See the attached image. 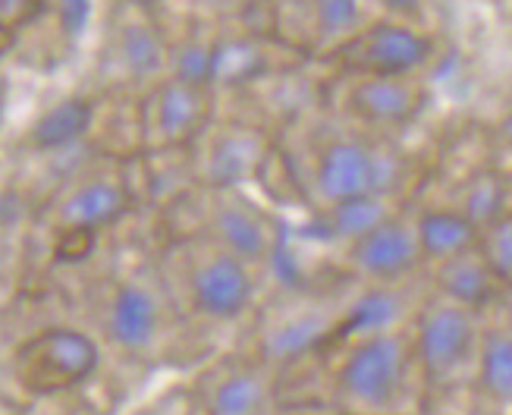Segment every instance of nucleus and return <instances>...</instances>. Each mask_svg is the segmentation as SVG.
Segmentation results:
<instances>
[{
    "mask_svg": "<svg viewBox=\"0 0 512 415\" xmlns=\"http://www.w3.org/2000/svg\"><path fill=\"white\" fill-rule=\"evenodd\" d=\"M409 337L425 384L459 387L478 378L484 312L431 296L418 305Z\"/></svg>",
    "mask_w": 512,
    "mask_h": 415,
    "instance_id": "6e6552de",
    "label": "nucleus"
},
{
    "mask_svg": "<svg viewBox=\"0 0 512 415\" xmlns=\"http://www.w3.org/2000/svg\"><path fill=\"white\" fill-rule=\"evenodd\" d=\"M406 312V299L396 290V283H368V287L343 305L337 340H359L368 334L399 331V321Z\"/></svg>",
    "mask_w": 512,
    "mask_h": 415,
    "instance_id": "a211bd4d",
    "label": "nucleus"
},
{
    "mask_svg": "<svg viewBox=\"0 0 512 415\" xmlns=\"http://www.w3.org/2000/svg\"><path fill=\"white\" fill-rule=\"evenodd\" d=\"M337 76L340 117L371 133L384 136L387 129L415 123L428 104V85L421 76Z\"/></svg>",
    "mask_w": 512,
    "mask_h": 415,
    "instance_id": "2eb2a0df",
    "label": "nucleus"
},
{
    "mask_svg": "<svg viewBox=\"0 0 512 415\" xmlns=\"http://www.w3.org/2000/svg\"><path fill=\"white\" fill-rule=\"evenodd\" d=\"M277 148L274 129L264 123L224 111L220 107L217 117L205 126L183 155L192 186H227V189H246L255 177L271 167Z\"/></svg>",
    "mask_w": 512,
    "mask_h": 415,
    "instance_id": "0eeeda50",
    "label": "nucleus"
},
{
    "mask_svg": "<svg viewBox=\"0 0 512 415\" xmlns=\"http://www.w3.org/2000/svg\"><path fill=\"white\" fill-rule=\"evenodd\" d=\"M280 371L249 349L227 353L198 371L195 415H274Z\"/></svg>",
    "mask_w": 512,
    "mask_h": 415,
    "instance_id": "ddd939ff",
    "label": "nucleus"
},
{
    "mask_svg": "<svg viewBox=\"0 0 512 415\" xmlns=\"http://www.w3.org/2000/svg\"><path fill=\"white\" fill-rule=\"evenodd\" d=\"M0 107H4V85H0Z\"/></svg>",
    "mask_w": 512,
    "mask_h": 415,
    "instance_id": "c756f323",
    "label": "nucleus"
},
{
    "mask_svg": "<svg viewBox=\"0 0 512 415\" xmlns=\"http://www.w3.org/2000/svg\"><path fill=\"white\" fill-rule=\"evenodd\" d=\"M340 315L343 309H327V305L308 296L277 299L252 324L255 334L246 349L258 359H264L271 368L283 371L286 365L318 353L321 346L337 340Z\"/></svg>",
    "mask_w": 512,
    "mask_h": 415,
    "instance_id": "f8f14e48",
    "label": "nucleus"
},
{
    "mask_svg": "<svg viewBox=\"0 0 512 415\" xmlns=\"http://www.w3.org/2000/svg\"><path fill=\"white\" fill-rule=\"evenodd\" d=\"M453 208L462 211L478 227H484L487 221H494V217H500L506 211V183H503V177L494 170L475 173V177H469V180H465V186L459 189V199H456Z\"/></svg>",
    "mask_w": 512,
    "mask_h": 415,
    "instance_id": "5701e85b",
    "label": "nucleus"
},
{
    "mask_svg": "<svg viewBox=\"0 0 512 415\" xmlns=\"http://www.w3.org/2000/svg\"><path fill=\"white\" fill-rule=\"evenodd\" d=\"M101 337L117 349L120 356L136 362H161L173 353L192 324L173 309L164 283L151 271L145 274H120L104 287L98 302Z\"/></svg>",
    "mask_w": 512,
    "mask_h": 415,
    "instance_id": "7ed1b4c3",
    "label": "nucleus"
},
{
    "mask_svg": "<svg viewBox=\"0 0 512 415\" xmlns=\"http://www.w3.org/2000/svg\"><path fill=\"white\" fill-rule=\"evenodd\" d=\"M267 4H271V0H267ZM283 4H305V0H283Z\"/></svg>",
    "mask_w": 512,
    "mask_h": 415,
    "instance_id": "c85d7f7f",
    "label": "nucleus"
},
{
    "mask_svg": "<svg viewBox=\"0 0 512 415\" xmlns=\"http://www.w3.org/2000/svg\"><path fill=\"white\" fill-rule=\"evenodd\" d=\"M425 258H421L415 217H406L403 211L390 214L365 236L346 243V268L359 277L365 287L368 283H399L412 277Z\"/></svg>",
    "mask_w": 512,
    "mask_h": 415,
    "instance_id": "dca6fc26",
    "label": "nucleus"
},
{
    "mask_svg": "<svg viewBox=\"0 0 512 415\" xmlns=\"http://www.w3.org/2000/svg\"><path fill=\"white\" fill-rule=\"evenodd\" d=\"M478 224L469 221L462 211L450 208H428L415 217V233L425 265H437L453 255H462L478 246Z\"/></svg>",
    "mask_w": 512,
    "mask_h": 415,
    "instance_id": "aec40b11",
    "label": "nucleus"
},
{
    "mask_svg": "<svg viewBox=\"0 0 512 415\" xmlns=\"http://www.w3.org/2000/svg\"><path fill=\"white\" fill-rule=\"evenodd\" d=\"M374 10H381V16H393V19H409V23H418L428 10V0H371Z\"/></svg>",
    "mask_w": 512,
    "mask_h": 415,
    "instance_id": "a878e982",
    "label": "nucleus"
},
{
    "mask_svg": "<svg viewBox=\"0 0 512 415\" xmlns=\"http://www.w3.org/2000/svg\"><path fill=\"white\" fill-rule=\"evenodd\" d=\"M418 384H425L409 331H384L352 340L333 375L346 415H406Z\"/></svg>",
    "mask_w": 512,
    "mask_h": 415,
    "instance_id": "20e7f679",
    "label": "nucleus"
},
{
    "mask_svg": "<svg viewBox=\"0 0 512 415\" xmlns=\"http://www.w3.org/2000/svg\"><path fill=\"white\" fill-rule=\"evenodd\" d=\"M154 274L186 324L230 327L255 315L261 274L230 249L198 233H170Z\"/></svg>",
    "mask_w": 512,
    "mask_h": 415,
    "instance_id": "f257e3e1",
    "label": "nucleus"
},
{
    "mask_svg": "<svg viewBox=\"0 0 512 415\" xmlns=\"http://www.w3.org/2000/svg\"><path fill=\"white\" fill-rule=\"evenodd\" d=\"M101 343L82 327L54 324L13 349V378L32 397H57L95 378Z\"/></svg>",
    "mask_w": 512,
    "mask_h": 415,
    "instance_id": "1a4fd4ad",
    "label": "nucleus"
},
{
    "mask_svg": "<svg viewBox=\"0 0 512 415\" xmlns=\"http://www.w3.org/2000/svg\"><path fill=\"white\" fill-rule=\"evenodd\" d=\"M51 16V0H0V35H19Z\"/></svg>",
    "mask_w": 512,
    "mask_h": 415,
    "instance_id": "393cba45",
    "label": "nucleus"
},
{
    "mask_svg": "<svg viewBox=\"0 0 512 415\" xmlns=\"http://www.w3.org/2000/svg\"><path fill=\"white\" fill-rule=\"evenodd\" d=\"M136 208V189L120 167H88L66 180L51 199L54 233H101L126 221Z\"/></svg>",
    "mask_w": 512,
    "mask_h": 415,
    "instance_id": "4468645a",
    "label": "nucleus"
},
{
    "mask_svg": "<svg viewBox=\"0 0 512 415\" xmlns=\"http://www.w3.org/2000/svg\"><path fill=\"white\" fill-rule=\"evenodd\" d=\"M98 120V104L92 98H63L60 104H54L51 111H44L32 133L29 142L35 151H44V155H57V151H70L76 148L82 139H88V133L95 129Z\"/></svg>",
    "mask_w": 512,
    "mask_h": 415,
    "instance_id": "6ab92c4d",
    "label": "nucleus"
},
{
    "mask_svg": "<svg viewBox=\"0 0 512 415\" xmlns=\"http://www.w3.org/2000/svg\"><path fill=\"white\" fill-rule=\"evenodd\" d=\"M478 252L497 277L500 290H512V214L503 211L478 230Z\"/></svg>",
    "mask_w": 512,
    "mask_h": 415,
    "instance_id": "b1692460",
    "label": "nucleus"
},
{
    "mask_svg": "<svg viewBox=\"0 0 512 415\" xmlns=\"http://www.w3.org/2000/svg\"><path fill=\"white\" fill-rule=\"evenodd\" d=\"M167 217L176 221L170 233H198L230 249L258 274L280 255V227L246 189L192 186L173 199Z\"/></svg>",
    "mask_w": 512,
    "mask_h": 415,
    "instance_id": "39448f33",
    "label": "nucleus"
},
{
    "mask_svg": "<svg viewBox=\"0 0 512 415\" xmlns=\"http://www.w3.org/2000/svg\"><path fill=\"white\" fill-rule=\"evenodd\" d=\"M264 4H267V0H264Z\"/></svg>",
    "mask_w": 512,
    "mask_h": 415,
    "instance_id": "7c9ffc66",
    "label": "nucleus"
},
{
    "mask_svg": "<svg viewBox=\"0 0 512 415\" xmlns=\"http://www.w3.org/2000/svg\"><path fill=\"white\" fill-rule=\"evenodd\" d=\"M497 142L506 145V148H512V111L497 123Z\"/></svg>",
    "mask_w": 512,
    "mask_h": 415,
    "instance_id": "cd10ccee",
    "label": "nucleus"
},
{
    "mask_svg": "<svg viewBox=\"0 0 512 415\" xmlns=\"http://www.w3.org/2000/svg\"><path fill=\"white\" fill-rule=\"evenodd\" d=\"M283 164L299 195L315 211L359 199V195L396 199L409 173L403 151L381 133H371L355 123L308 142L305 151H296V158L283 155Z\"/></svg>",
    "mask_w": 512,
    "mask_h": 415,
    "instance_id": "f03ea898",
    "label": "nucleus"
},
{
    "mask_svg": "<svg viewBox=\"0 0 512 415\" xmlns=\"http://www.w3.org/2000/svg\"><path fill=\"white\" fill-rule=\"evenodd\" d=\"M101 76L120 95H142L170 76V29L158 7L117 0L104 29Z\"/></svg>",
    "mask_w": 512,
    "mask_h": 415,
    "instance_id": "423d86ee",
    "label": "nucleus"
},
{
    "mask_svg": "<svg viewBox=\"0 0 512 415\" xmlns=\"http://www.w3.org/2000/svg\"><path fill=\"white\" fill-rule=\"evenodd\" d=\"M396 211L399 205L390 195H359V199H346L318 211V224L324 236L337 239V243H352V239L365 236Z\"/></svg>",
    "mask_w": 512,
    "mask_h": 415,
    "instance_id": "412c9836",
    "label": "nucleus"
},
{
    "mask_svg": "<svg viewBox=\"0 0 512 415\" xmlns=\"http://www.w3.org/2000/svg\"><path fill=\"white\" fill-rule=\"evenodd\" d=\"M434 268V296L450 299L456 305H465V309L484 312L491 309L500 296V283L487 268V261L481 258L478 246L453 255L447 261H437Z\"/></svg>",
    "mask_w": 512,
    "mask_h": 415,
    "instance_id": "f3484780",
    "label": "nucleus"
},
{
    "mask_svg": "<svg viewBox=\"0 0 512 415\" xmlns=\"http://www.w3.org/2000/svg\"><path fill=\"white\" fill-rule=\"evenodd\" d=\"M437 57L434 38L409 19L374 16L324 63L349 76H421Z\"/></svg>",
    "mask_w": 512,
    "mask_h": 415,
    "instance_id": "9b49d317",
    "label": "nucleus"
},
{
    "mask_svg": "<svg viewBox=\"0 0 512 415\" xmlns=\"http://www.w3.org/2000/svg\"><path fill=\"white\" fill-rule=\"evenodd\" d=\"M220 111V95L211 85L164 76L136 95L139 151H186Z\"/></svg>",
    "mask_w": 512,
    "mask_h": 415,
    "instance_id": "9d476101",
    "label": "nucleus"
},
{
    "mask_svg": "<svg viewBox=\"0 0 512 415\" xmlns=\"http://www.w3.org/2000/svg\"><path fill=\"white\" fill-rule=\"evenodd\" d=\"M475 381L491 400L512 406V327L484 324Z\"/></svg>",
    "mask_w": 512,
    "mask_h": 415,
    "instance_id": "4be33fe9",
    "label": "nucleus"
},
{
    "mask_svg": "<svg viewBox=\"0 0 512 415\" xmlns=\"http://www.w3.org/2000/svg\"><path fill=\"white\" fill-rule=\"evenodd\" d=\"M195 4L202 10H211L217 19H230V16L246 13L255 4H264V0H195Z\"/></svg>",
    "mask_w": 512,
    "mask_h": 415,
    "instance_id": "bb28decb",
    "label": "nucleus"
}]
</instances>
